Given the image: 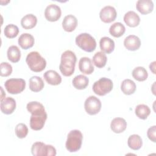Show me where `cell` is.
<instances>
[{"label": "cell", "instance_id": "obj_1", "mask_svg": "<svg viewBox=\"0 0 156 156\" xmlns=\"http://www.w3.org/2000/svg\"><path fill=\"white\" fill-rule=\"evenodd\" d=\"M76 60V56L73 51L67 50L62 53L59 69L64 76H71L74 73Z\"/></svg>", "mask_w": 156, "mask_h": 156}, {"label": "cell", "instance_id": "obj_2", "mask_svg": "<svg viewBox=\"0 0 156 156\" xmlns=\"http://www.w3.org/2000/svg\"><path fill=\"white\" fill-rule=\"evenodd\" d=\"M26 62L30 69L36 73L42 71L46 66V60L37 51L29 53L26 57Z\"/></svg>", "mask_w": 156, "mask_h": 156}, {"label": "cell", "instance_id": "obj_3", "mask_svg": "<svg viewBox=\"0 0 156 156\" xmlns=\"http://www.w3.org/2000/svg\"><path fill=\"white\" fill-rule=\"evenodd\" d=\"M83 135L79 130H72L67 135L66 148L70 152L78 151L82 146Z\"/></svg>", "mask_w": 156, "mask_h": 156}, {"label": "cell", "instance_id": "obj_4", "mask_svg": "<svg viewBox=\"0 0 156 156\" xmlns=\"http://www.w3.org/2000/svg\"><path fill=\"white\" fill-rule=\"evenodd\" d=\"M76 44L82 50L91 52L95 50L96 48V41L95 39L88 33H82L77 35L75 40Z\"/></svg>", "mask_w": 156, "mask_h": 156}, {"label": "cell", "instance_id": "obj_5", "mask_svg": "<svg viewBox=\"0 0 156 156\" xmlns=\"http://www.w3.org/2000/svg\"><path fill=\"white\" fill-rule=\"evenodd\" d=\"M30 127L32 130H40L44 127L48 115L45 109L35 110L30 113Z\"/></svg>", "mask_w": 156, "mask_h": 156}, {"label": "cell", "instance_id": "obj_6", "mask_svg": "<svg viewBox=\"0 0 156 156\" xmlns=\"http://www.w3.org/2000/svg\"><path fill=\"white\" fill-rule=\"evenodd\" d=\"M31 152L34 156H55L56 149L52 145L38 141L32 144Z\"/></svg>", "mask_w": 156, "mask_h": 156}, {"label": "cell", "instance_id": "obj_7", "mask_svg": "<svg viewBox=\"0 0 156 156\" xmlns=\"http://www.w3.org/2000/svg\"><path fill=\"white\" fill-rule=\"evenodd\" d=\"M113 86L112 80L106 77H102L94 83L92 88L95 94L99 96H104L112 90Z\"/></svg>", "mask_w": 156, "mask_h": 156}, {"label": "cell", "instance_id": "obj_8", "mask_svg": "<svg viewBox=\"0 0 156 156\" xmlns=\"http://www.w3.org/2000/svg\"><path fill=\"white\" fill-rule=\"evenodd\" d=\"M4 87L7 91L13 94L21 93L26 87V82L23 79H10L4 83Z\"/></svg>", "mask_w": 156, "mask_h": 156}, {"label": "cell", "instance_id": "obj_9", "mask_svg": "<svg viewBox=\"0 0 156 156\" xmlns=\"http://www.w3.org/2000/svg\"><path fill=\"white\" fill-rule=\"evenodd\" d=\"M101 101L94 96H90L87 98L84 103V107L86 112L90 115H94L99 112L101 108Z\"/></svg>", "mask_w": 156, "mask_h": 156}, {"label": "cell", "instance_id": "obj_10", "mask_svg": "<svg viewBox=\"0 0 156 156\" xmlns=\"http://www.w3.org/2000/svg\"><path fill=\"white\" fill-rule=\"evenodd\" d=\"M62 11L60 7L54 4H51L46 7L44 10V16L46 19L51 22L57 21L61 16Z\"/></svg>", "mask_w": 156, "mask_h": 156}, {"label": "cell", "instance_id": "obj_11", "mask_svg": "<svg viewBox=\"0 0 156 156\" xmlns=\"http://www.w3.org/2000/svg\"><path fill=\"white\" fill-rule=\"evenodd\" d=\"M116 15V9L110 5L105 6L101 10L99 13V17L101 21L105 23H110L115 21Z\"/></svg>", "mask_w": 156, "mask_h": 156}, {"label": "cell", "instance_id": "obj_12", "mask_svg": "<svg viewBox=\"0 0 156 156\" xmlns=\"http://www.w3.org/2000/svg\"><path fill=\"white\" fill-rule=\"evenodd\" d=\"M1 110L5 115L12 114L16 108V101L11 97L4 98L1 100Z\"/></svg>", "mask_w": 156, "mask_h": 156}, {"label": "cell", "instance_id": "obj_13", "mask_svg": "<svg viewBox=\"0 0 156 156\" xmlns=\"http://www.w3.org/2000/svg\"><path fill=\"white\" fill-rule=\"evenodd\" d=\"M124 45L129 51L138 50L141 46L140 39L136 35H130L127 36L124 41Z\"/></svg>", "mask_w": 156, "mask_h": 156}, {"label": "cell", "instance_id": "obj_14", "mask_svg": "<svg viewBox=\"0 0 156 156\" xmlns=\"http://www.w3.org/2000/svg\"><path fill=\"white\" fill-rule=\"evenodd\" d=\"M136 10L143 15H146L152 12L154 3L151 0H138L136 4Z\"/></svg>", "mask_w": 156, "mask_h": 156}, {"label": "cell", "instance_id": "obj_15", "mask_svg": "<svg viewBox=\"0 0 156 156\" xmlns=\"http://www.w3.org/2000/svg\"><path fill=\"white\" fill-rule=\"evenodd\" d=\"M18 42L22 49H28L34 46L35 40L31 34L24 33L20 36Z\"/></svg>", "mask_w": 156, "mask_h": 156}, {"label": "cell", "instance_id": "obj_16", "mask_svg": "<svg viewBox=\"0 0 156 156\" xmlns=\"http://www.w3.org/2000/svg\"><path fill=\"white\" fill-rule=\"evenodd\" d=\"M77 25V20L73 15H68L65 16L62 21V27L63 29L68 32L75 30Z\"/></svg>", "mask_w": 156, "mask_h": 156}, {"label": "cell", "instance_id": "obj_17", "mask_svg": "<svg viewBox=\"0 0 156 156\" xmlns=\"http://www.w3.org/2000/svg\"><path fill=\"white\" fill-rule=\"evenodd\" d=\"M79 68L81 73L85 74H91L94 71V66L91 60L88 57H82L79 62Z\"/></svg>", "mask_w": 156, "mask_h": 156}, {"label": "cell", "instance_id": "obj_18", "mask_svg": "<svg viewBox=\"0 0 156 156\" xmlns=\"http://www.w3.org/2000/svg\"><path fill=\"white\" fill-rule=\"evenodd\" d=\"M43 77L48 83L52 85H59L62 82V77L58 73L54 70H48L43 74Z\"/></svg>", "mask_w": 156, "mask_h": 156}, {"label": "cell", "instance_id": "obj_19", "mask_svg": "<svg viewBox=\"0 0 156 156\" xmlns=\"http://www.w3.org/2000/svg\"><path fill=\"white\" fill-rule=\"evenodd\" d=\"M127 127L126 121L122 118H114L110 124V128L112 130L116 133H119L123 132Z\"/></svg>", "mask_w": 156, "mask_h": 156}, {"label": "cell", "instance_id": "obj_20", "mask_svg": "<svg viewBox=\"0 0 156 156\" xmlns=\"http://www.w3.org/2000/svg\"><path fill=\"white\" fill-rule=\"evenodd\" d=\"M124 21L128 26L135 27L139 24L140 22V18L135 12L129 11L124 15Z\"/></svg>", "mask_w": 156, "mask_h": 156}, {"label": "cell", "instance_id": "obj_21", "mask_svg": "<svg viewBox=\"0 0 156 156\" xmlns=\"http://www.w3.org/2000/svg\"><path fill=\"white\" fill-rule=\"evenodd\" d=\"M99 46L102 52L107 54H110L115 49V42L110 38L104 37L100 40Z\"/></svg>", "mask_w": 156, "mask_h": 156}, {"label": "cell", "instance_id": "obj_22", "mask_svg": "<svg viewBox=\"0 0 156 156\" xmlns=\"http://www.w3.org/2000/svg\"><path fill=\"white\" fill-rule=\"evenodd\" d=\"M44 84L42 79L37 76H32L29 79V88L34 92H38L43 90Z\"/></svg>", "mask_w": 156, "mask_h": 156}, {"label": "cell", "instance_id": "obj_23", "mask_svg": "<svg viewBox=\"0 0 156 156\" xmlns=\"http://www.w3.org/2000/svg\"><path fill=\"white\" fill-rule=\"evenodd\" d=\"M37 23V17L33 14H27L23 16L21 20V26L25 29L34 28Z\"/></svg>", "mask_w": 156, "mask_h": 156}, {"label": "cell", "instance_id": "obj_24", "mask_svg": "<svg viewBox=\"0 0 156 156\" xmlns=\"http://www.w3.org/2000/svg\"><path fill=\"white\" fill-rule=\"evenodd\" d=\"M74 87L78 90L85 89L88 85L89 79L84 75L80 74L74 77L72 81Z\"/></svg>", "mask_w": 156, "mask_h": 156}, {"label": "cell", "instance_id": "obj_25", "mask_svg": "<svg viewBox=\"0 0 156 156\" xmlns=\"http://www.w3.org/2000/svg\"><path fill=\"white\" fill-rule=\"evenodd\" d=\"M121 90L125 94H132L134 93L136 90L135 83L130 79H125L121 84Z\"/></svg>", "mask_w": 156, "mask_h": 156}, {"label": "cell", "instance_id": "obj_26", "mask_svg": "<svg viewBox=\"0 0 156 156\" xmlns=\"http://www.w3.org/2000/svg\"><path fill=\"white\" fill-rule=\"evenodd\" d=\"M7 55L8 59L10 62L13 63H16L20 60L21 51L18 46L12 45L8 48Z\"/></svg>", "mask_w": 156, "mask_h": 156}, {"label": "cell", "instance_id": "obj_27", "mask_svg": "<svg viewBox=\"0 0 156 156\" xmlns=\"http://www.w3.org/2000/svg\"><path fill=\"white\" fill-rule=\"evenodd\" d=\"M125 26L119 22L113 23L109 29V33L114 37L119 38L121 37L125 32Z\"/></svg>", "mask_w": 156, "mask_h": 156}, {"label": "cell", "instance_id": "obj_28", "mask_svg": "<svg viewBox=\"0 0 156 156\" xmlns=\"http://www.w3.org/2000/svg\"><path fill=\"white\" fill-rule=\"evenodd\" d=\"M129 147L135 151L140 149L143 144V141L140 135L133 134L130 135L127 140Z\"/></svg>", "mask_w": 156, "mask_h": 156}, {"label": "cell", "instance_id": "obj_29", "mask_svg": "<svg viewBox=\"0 0 156 156\" xmlns=\"http://www.w3.org/2000/svg\"><path fill=\"white\" fill-rule=\"evenodd\" d=\"M132 74L133 77L139 82L144 81L148 77L147 71L144 67L142 66L135 68L132 71Z\"/></svg>", "mask_w": 156, "mask_h": 156}, {"label": "cell", "instance_id": "obj_30", "mask_svg": "<svg viewBox=\"0 0 156 156\" xmlns=\"http://www.w3.org/2000/svg\"><path fill=\"white\" fill-rule=\"evenodd\" d=\"M93 63L94 65L99 68H101L105 66L107 63V56L104 52L102 51H99L96 52L93 57Z\"/></svg>", "mask_w": 156, "mask_h": 156}, {"label": "cell", "instance_id": "obj_31", "mask_svg": "<svg viewBox=\"0 0 156 156\" xmlns=\"http://www.w3.org/2000/svg\"><path fill=\"white\" fill-rule=\"evenodd\" d=\"M135 112L138 118L141 119H146L150 115L151 110L145 104H139L136 107Z\"/></svg>", "mask_w": 156, "mask_h": 156}, {"label": "cell", "instance_id": "obj_32", "mask_svg": "<svg viewBox=\"0 0 156 156\" xmlns=\"http://www.w3.org/2000/svg\"><path fill=\"white\" fill-rule=\"evenodd\" d=\"M4 35L9 38H13L16 37L19 33L18 27L13 24L7 25L4 30Z\"/></svg>", "mask_w": 156, "mask_h": 156}, {"label": "cell", "instance_id": "obj_33", "mask_svg": "<svg viewBox=\"0 0 156 156\" xmlns=\"http://www.w3.org/2000/svg\"><path fill=\"white\" fill-rule=\"evenodd\" d=\"M15 132L18 138H24L28 133V128L24 123H19L16 126Z\"/></svg>", "mask_w": 156, "mask_h": 156}, {"label": "cell", "instance_id": "obj_34", "mask_svg": "<svg viewBox=\"0 0 156 156\" xmlns=\"http://www.w3.org/2000/svg\"><path fill=\"white\" fill-rule=\"evenodd\" d=\"M12 73V66L7 62H2L0 66V75L2 77H7Z\"/></svg>", "mask_w": 156, "mask_h": 156}, {"label": "cell", "instance_id": "obj_35", "mask_svg": "<svg viewBox=\"0 0 156 156\" xmlns=\"http://www.w3.org/2000/svg\"><path fill=\"white\" fill-rule=\"evenodd\" d=\"M156 126H153L151 127H149L147 132V137L150 140L153 141L154 143L156 142Z\"/></svg>", "mask_w": 156, "mask_h": 156}, {"label": "cell", "instance_id": "obj_36", "mask_svg": "<svg viewBox=\"0 0 156 156\" xmlns=\"http://www.w3.org/2000/svg\"><path fill=\"white\" fill-rule=\"evenodd\" d=\"M155 62L154 61V62H153L152 63H151L150 64V65H149L150 69L152 71V73H153L154 74H155Z\"/></svg>", "mask_w": 156, "mask_h": 156}]
</instances>
